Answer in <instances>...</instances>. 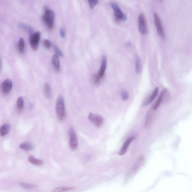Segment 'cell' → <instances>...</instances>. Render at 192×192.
Here are the masks:
<instances>
[{"label": "cell", "instance_id": "obj_2", "mask_svg": "<svg viewBox=\"0 0 192 192\" xmlns=\"http://www.w3.org/2000/svg\"><path fill=\"white\" fill-rule=\"evenodd\" d=\"M56 112L59 120L62 121L66 117V112L64 99L63 96H60L57 99L56 105Z\"/></svg>", "mask_w": 192, "mask_h": 192}, {"label": "cell", "instance_id": "obj_6", "mask_svg": "<svg viewBox=\"0 0 192 192\" xmlns=\"http://www.w3.org/2000/svg\"><path fill=\"white\" fill-rule=\"evenodd\" d=\"M138 24L140 32L143 35L147 34V21L143 13H142L140 14L138 18Z\"/></svg>", "mask_w": 192, "mask_h": 192}, {"label": "cell", "instance_id": "obj_18", "mask_svg": "<svg viewBox=\"0 0 192 192\" xmlns=\"http://www.w3.org/2000/svg\"><path fill=\"white\" fill-rule=\"evenodd\" d=\"M28 161L32 164L35 165V166H42L43 164V161L42 160L37 159L35 158L34 156H30L28 158Z\"/></svg>", "mask_w": 192, "mask_h": 192}, {"label": "cell", "instance_id": "obj_13", "mask_svg": "<svg viewBox=\"0 0 192 192\" xmlns=\"http://www.w3.org/2000/svg\"><path fill=\"white\" fill-rule=\"evenodd\" d=\"M167 93V90L166 89H165L163 90V91L161 92L160 93V96H159L157 100L155 103L154 105L152 107V109L153 110H155L157 109L159 107L160 105L161 104L162 102L164 99V96Z\"/></svg>", "mask_w": 192, "mask_h": 192}, {"label": "cell", "instance_id": "obj_24", "mask_svg": "<svg viewBox=\"0 0 192 192\" xmlns=\"http://www.w3.org/2000/svg\"><path fill=\"white\" fill-rule=\"evenodd\" d=\"M74 187H57L54 189L53 192H59L70 191L74 189Z\"/></svg>", "mask_w": 192, "mask_h": 192}, {"label": "cell", "instance_id": "obj_30", "mask_svg": "<svg viewBox=\"0 0 192 192\" xmlns=\"http://www.w3.org/2000/svg\"><path fill=\"white\" fill-rule=\"evenodd\" d=\"M44 47L47 49H50L52 46V44L50 41L48 39H45L43 42Z\"/></svg>", "mask_w": 192, "mask_h": 192}, {"label": "cell", "instance_id": "obj_29", "mask_svg": "<svg viewBox=\"0 0 192 192\" xmlns=\"http://www.w3.org/2000/svg\"><path fill=\"white\" fill-rule=\"evenodd\" d=\"M53 48L54 49L55 53H56V54L57 55H58V56L61 57L63 56L62 52L60 49L59 48V47L57 46L56 45H55V44H54V45H53Z\"/></svg>", "mask_w": 192, "mask_h": 192}, {"label": "cell", "instance_id": "obj_3", "mask_svg": "<svg viewBox=\"0 0 192 192\" xmlns=\"http://www.w3.org/2000/svg\"><path fill=\"white\" fill-rule=\"evenodd\" d=\"M69 146L72 150H76L78 147V140L77 134L73 128H71L69 129Z\"/></svg>", "mask_w": 192, "mask_h": 192}, {"label": "cell", "instance_id": "obj_19", "mask_svg": "<svg viewBox=\"0 0 192 192\" xmlns=\"http://www.w3.org/2000/svg\"><path fill=\"white\" fill-rule=\"evenodd\" d=\"M10 130V125L9 124H4L0 128V136H5L9 133Z\"/></svg>", "mask_w": 192, "mask_h": 192}, {"label": "cell", "instance_id": "obj_11", "mask_svg": "<svg viewBox=\"0 0 192 192\" xmlns=\"http://www.w3.org/2000/svg\"><path fill=\"white\" fill-rule=\"evenodd\" d=\"M12 81L9 79H7L2 83L1 86V89L3 93L7 94L12 90Z\"/></svg>", "mask_w": 192, "mask_h": 192}, {"label": "cell", "instance_id": "obj_1", "mask_svg": "<svg viewBox=\"0 0 192 192\" xmlns=\"http://www.w3.org/2000/svg\"><path fill=\"white\" fill-rule=\"evenodd\" d=\"M42 20L46 26L49 30L53 28L55 19V14L53 11L47 7L45 8V12L42 16Z\"/></svg>", "mask_w": 192, "mask_h": 192}, {"label": "cell", "instance_id": "obj_4", "mask_svg": "<svg viewBox=\"0 0 192 192\" xmlns=\"http://www.w3.org/2000/svg\"><path fill=\"white\" fill-rule=\"evenodd\" d=\"M88 119L90 123L98 128H100L104 123V118L96 114L90 113L88 116Z\"/></svg>", "mask_w": 192, "mask_h": 192}, {"label": "cell", "instance_id": "obj_23", "mask_svg": "<svg viewBox=\"0 0 192 192\" xmlns=\"http://www.w3.org/2000/svg\"><path fill=\"white\" fill-rule=\"evenodd\" d=\"M24 104V101L22 97H19L17 101V110L19 112H22L23 110Z\"/></svg>", "mask_w": 192, "mask_h": 192}, {"label": "cell", "instance_id": "obj_12", "mask_svg": "<svg viewBox=\"0 0 192 192\" xmlns=\"http://www.w3.org/2000/svg\"><path fill=\"white\" fill-rule=\"evenodd\" d=\"M145 157L143 155H141L137 158L133 166V170L136 172L139 170L140 168L143 166L145 162Z\"/></svg>", "mask_w": 192, "mask_h": 192}, {"label": "cell", "instance_id": "obj_14", "mask_svg": "<svg viewBox=\"0 0 192 192\" xmlns=\"http://www.w3.org/2000/svg\"><path fill=\"white\" fill-rule=\"evenodd\" d=\"M52 62L55 71L56 72H59L61 68L59 57L58 55L55 54L52 57Z\"/></svg>", "mask_w": 192, "mask_h": 192}, {"label": "cell", "instance_id": "obj_10", "mask_svg": "<svg viewBox=\"0 0 192 192\" xmlns=\"http://www.w3.org/2000/svg\"><path fill=\"white\" fill-rule=\"evenodd\" d=\"M107 66V59L106 56L103 55L101 60V64L100 69L99 72L98 73V75L100 79H102L104 77L105 73L106 68Z\"/></svg>", "mask_w": 192, "mask_h": 192}, {"label": "cell", "instance_id": "obj_20", "mask_svg": "<svg viewBox=\"0 0 192 192\" xmlns=\"http://www.w3.org/2000/svg\"><path fill=\"white\" fill-rule=\"evenodd\" d=\"M19 26L22 29L26 31L30 35L34 34V30L29 25L21 23L19 25Z\"/></svg>", "mask_w": 192, "mask_h": 192}, {"label": "cell", "instance_id": "obj_7", "mask_svg": "<svg viewBox=\"0 0 192 192\" xmlns=\"http://www.w3.org/2000/svg\"><path fill=\"white\" fill-rule=\"evenodd\" d=\"M153 15L155 24L158 35L162 39H164L165 38L164 30L160 17L157 13H154Z\"/></svg>", "mask_w": 192, "mask_h": 192}, {"label": "cell", "instance_id": "obj_33", "mask_svg": "<svg viewBox=\"0 0 192 192\" xmlns=\"http://www.w3.org/2000/svg\"><path fill=\"white\" fill-rule=\"evenodd\" d=\"M127 45L128 46H130V45H131V43H130V42H128V43L127 44Z\"/></svg>", "mask_w": 192, "mask_h": 192}, {"label": "cell", "instance_id": "obj_28", "mask_svg": "<svg viewBox=\"0 0 192 192\" xmlns=\"http://www.w3.org/2000/svg\"><path fill=\"white\" fill-rule=\"evenodd\" d=\"M121 98L124 101L127 100L129 98V95L128 92L125 90H123L121 93Z\"/></svg>", "mask_w": 192, "mask_h": 192}, {"label": "cell", "instance_id": "obj_15", "mask_svg": "<svg viewBox=\"0 0 192 192\" xmlns=\"http://www.w3.org/2000/svg\"><path fill=\"white\" fill-rule=\"evenodd\" d=\"M159 89L158 87L155 88L153 93H152L151 96L148 98V99L146 100L143 103V106H146L148 105L151 103L155 98H156L158 93Z\"/></svg>", "mask_w": 192, "mask_h": 192}, {"label": "cell", "instance_id": "obj_22", "mask_svg": "<svg viewBox=\"0 0 192 192\" xmlns=\"http://www.w3.org/2000/svg\"><path fill=\"white\" fill-rule=\"evenodd\" d=\"M136 72L137 74H140L141 72L140 59L138 55H136Z\"/></svg>", "mask_w": 192, "mask_h": 192}, {"label": "cell", "instance_id": "obj_5", "mask_svg": "<svg viewBox=\"0 0 192 192\" xmlns=\"http://www.w3.org/2000/svg\"><path fill=\"white\" fill-rule=\"evenodd\" d=\"M111 7L113 9L115 18L117 21L126 20V16L122 12L119 6L115 3H112L110 4Z\"/></svg>", "mask_w": 192, "mask_h": 192}, {"label": "cell", "instance_id": "obj_26", "mask_svg": "<svg viewBox=\"0 0 192 192\" xmlns=\"http://www.w3.org/2000/svg\"><path fill=\"white\" fill-rule=\"evenodd\" d=\"M101 79L98 76L97 74H93L92 77V81L93 83L96 86H98L100 84Z\"/></svg>", "mask_w": 192, "mask_h": 192}, {"label": "cell", "instance_id": "obj_8", "mask_svg": "<svg viewBox=\"0 0 192 192\" xmlns=\"http://www.w3.org/2000/svg\"><path fill=\"white\" fill-rule=\"evenodd\" d=\"M41 37V33L39 32L34 33L30 36V43L32 48L34 50H37Z\"/></svg>", "mask_w": 192, "mask_h": 192}, {"label": "cell", "instance_id": "obj_21", "mask_svg": "<svg viewBox=\"0 0 192 192\" xmlns=\"http://www.w3.org/2000/svg\"><path fill=\"white\" fill-rule=\"evenodd\" d=\"M20 148L26 151H29L32 150L34 147L32 144L29 143H23L19 146Z\"/></svg>", "mask_w": 192, "mask_h": 192}, {"label": "cell", "instance_id": "obj_16", "mask_svg": "<svg viewBox=\"0 0 192 192\" xmlns=\"http://www.w3.org/2000/svg\"><path fill=\"white\" fill-rule=\"evenodd\" d=\"M44 92L46 97L49 99H50L52 98L51 88L50 84L49 83H45L44 85Z\"/></svg>", "mask_w": 192, "mask_h": 192}, {"label": "cell", "instance_id": "obj_9", "mask_svg": "<svg viewBox=\"0 0 192 192\" xmlns=\"http://www.w3.org/2000/svg\"><path fill=\"white\" fill-rule=\"evenodd\" d=\"M136 137H137V136H134L128 138L125 141V142L124 143L123 146H122V148L119 152V155H121V156L124 155L127 151L128 147H129L130 144L136 139Z\"/></svg>", "mask_w": 192, "mask_h": 192}, {"label": "cell", "instance_id": "obj_17", "mask_svg": "<svg viewBox=\"0 0 192 192\" xmlns=\"http://www.w3.org/2000/svg\"><path fill=\"white\" fill-rule=\"evenodd\" d=\"M153 116V111L150 110L147 113V116H146L145 123H144V126L146 128H149L151 125Z\"/></svg>", "mask_w": 192, "mask_h": 192}, {"label": "cell", "instance_id": "obj_25", "mask_svg": "<svg viewBox=\"0 0 192 192\" xmlns=\"http://www.w3.org/2000/svg\"><path fill=\"white\" fill-rule=\"evenodd\" d=\"M18 49L19 51L21 53H23L25 51V43L24 40L23 39H21L19 41L18 43Z\"/></svg>", "mask_w": 192, "mask_h": 192}, {"label": "cell", "instance_id": "obj_27", "mask_svg": "<svg viewBox=\"0 0 192 192\" xmlns=\"http://www.w3.org/2000/svg\"><path fill=\"white\" fill-rule=\"evenodd\" d=\"M19 185L24 188L26 189H29L34 188H35L37 186L32 184L25 183H20Z\"/></svg>", "mask_w": 192, "mask_h": 192}, {"label": "cell", "instance_id": "obj_31", "mask_svg": "<svg viewBox=\"0 0 192 192\" xmlns=\"http://www.w3.org/2000/svg\"><path fill=\"white\" fill-rule=\"evenodd\" d=\"M89 7L91 9L93 8L98 2V0H88Z\"/></svg>", "mask_w": 192, "mask_h": 192}, {"label": "cell", "instance_id": "obj_32", "mask_svg": "<svg viewBox=\"0 0 192 192\" xmlns=\"http://www.w3.org/2000/svg\"><path fill=\"white\" fill-rule=\"evenodd\" d=\"M66 32L65 29L63 28L61 29L60 30V35L62 37L64 38L66 36Z\"/></svg>", "mask_w": 192, "mask_h": 192}]
</instances>
